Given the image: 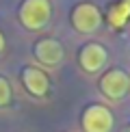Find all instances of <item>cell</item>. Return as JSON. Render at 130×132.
I'll list each match as a JSON object with an SVG mask.
<instances>
[{"label":"cell","mask_w":130,"mask_h":132,"mask_svg":"<svg viewBox=\"0 0 130 132\" xmlns=\"http://www.w3.org/2000/svg\"><path fill=\"white\" fill-rule=\"evenodd\" d=\"M50 0H24V4L20 7V20L26 28L39 30L50 22Z\"/></svg>","instance_id":"cell-1"},{"label":"cell","mask_w":130,"mask_h":132,"mask_svg":"<svg viewBox=\"0 0 130 132\" xmlns=\"http://www.w3.org/2000/svg\"><path fill=\"white\" fill-rule=\"evenodd\" d=\"M113 113L102 104H91L83 113V128L85 132H111L113 130Z\"/></svg>","instance_id":"cell-2"},{"label":"cell","mask_w":130,"mask_h":132,"mask_svg":"<svg viewBox=\"0 0 130 132\" xmlns=\"http://www.w3.org/2000/svg\"><path fill=\"white\" fill-rule=\"evenodd\" d=\"M100 89L111 100H121L130 91V76L124 69H108L100 78Z\"/></svg>","instance_id":"cell-3"},{"label":"cell","mask_w":130,"mask_h":132,"mask_svg":"<svg viewBox=\"0 0 130 132\" xmlns=\"http://www.w3.org/2000/svg\"><path fill=\"white\" fill-rule=\"evenodd\" d=\"M72 24L76 30L80 32H93L100 28L102 24V13L95 4L91 2H80L76 4L74 11H72Z\"/></svg>","instance_id":"cell-4"},{"label":"cell","mask_w":130,"mask_h":132,"mask_svg":"<svg viewBox=\"0 0 130 132\" xmlns=\"http://www.w3.org/2000/svg\"><path fill=\"white\" fill-rule=\"evenodd\" d=\"M78 61H80V67H83L85 71H89V74L100 71L102 67H104V63H106L104 46H100V43H87V46H83Z\"/></svg>","instance_id":"cell-5"},{"label":"cell","mask_w":130,"mask_h":132,"mask_svg":"<svg viewBox=\"0 0 130 132\" xmlns=\"http://www.w3.org/2000/svg\"><path fill=\"white\" fill-rule=\"evenodd\" d=\"M22 82H24L26 91L32 93V95H37V97L46 95L48 89H50L48 76L43 74L41 69H37V67H26L24 71H22Z\"/></svg>","instance_id":"cell-6"},{"label":"cell","mask_w":130,"mask_h":132,"mask_svg":"<svg viewBox=\"0 0 130 132\" xmlns=\"http://www.w3.org/2000/svg\"><path fill=\"white\" fill-rule=\"evenodd\" d=\"M35 56L43 65H59L63 61V46L56 39H41L35 46Z\"/></svg>","instance_id":"cell-7"},{"label":"cell","mask_w":130,"mask_h":132,"mask_svg":"<svg viewBox=\"0 0 130 132\" xmlns=\"http://www.w3.org/2000/svg\"><path fill=\"white\" fill-rule=\"evenodd\" d=\"M106 18L111 22V26H115V28L126 26V22L130 20V0H119L117 4H113V7L108 9Z\"/></svg>","instance_id":"cell-8"},{"label":"cell","mask_w":130,"mask_h":132,"mask_svg":"<svg viewBox=\"0 0 130 132\" xmlns=\"http://www.w3.org/2000/svg\"><path fill=\"white\" fill-rule=\"evenodd\" d=\"M9 100H11V87H9V82L0 76V106L9 104Z\"/></svg>","instance_id":"cell-9"},{"label":"cell","mask_w":130,"mask_h":132,"mask_svg":"<svg viewBox=\"0 0 130 132\" xmlns=\"http://www.w3.org/2000/svg\"><path fill=\"white\" fill-rule=\"evenodd\" d=\"M2 48H4V37H2V32H0V52H2Z\"/></svg>","instance_id":"cell-10"},{"label":"cell","mask_w":130,"mask_h":132,"mask_svg":"<svg viewBox=\"0 0 130 132\" xmlns=\"http://www.w3.org/2000/svg\"><path fill=\"white\" fill-rule=\"evenodd\" d=\"M128 132H130V128H128Z\"/></svg>","instance_id":"cell-11"}]
</instances>
